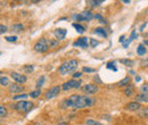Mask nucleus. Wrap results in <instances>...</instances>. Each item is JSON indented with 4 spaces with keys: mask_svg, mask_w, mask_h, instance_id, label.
I'll list each match as a JSON object with an SVG mask.
<instances>
[{
    "mask_svg": "<svg viewBox=\"0 0 148 125\" xmlns=\"http://www.w3.org/2000/svg\"><path fill=\"white\" fill-rule=\"evenodd\" d=\"M12 30L14 31V32H22L23 30H24V25L23 24H19V23H17V24H14V25H12Z\"/></svg>",
    "mask_w": 148,
    "mask_h": 125,
    "instance_id": "obj_19",
    "label": "nucleus"
},
{
    "mask_svg": "<svg viewBox=\"0 0 148 125\" xmlns=\"http://www.w3.org/2000/svg\"><path fill=\"white\" fill-rule=\"evenodd\" d=\"M40 94H41L40 90H36V91H32V92L30 93V97H31V98H33V99H36V98H38Z\"/></svg>",
    "mask_w": 148,
    "mask_h": 125,
    "instance_id": "obj_28",
    "label": "nucleus"
},
{
    "mask_svg": "<svg viewBox=\"0 0 148 125\" xmlns=\"http://www.w3.org/2000/svg\"><path fill=\"white\" fill-rule=\"evenodd\" d=\"M138 116L141 118H148V108H141L138 110Z\"/></svg>",
    "mask_w": 148,
    "mask_h": 125,
    "instance_id": "obj_18",
    "label": "nucleus"
},
{
    "mask_svg": "<svg viewBox=\"0 0 148 125\" xmlns=\"http://www.w3.org/2000/svg\"><path fill=\"white\" fill-rule=\"evenodd\" d=\"M73 27L76 30V32H77V33H83V32H84V27H83L82 25H80V24L73 23Z\"/></svg>",
    "mask_w": 148,
    "mask_h": 125,
    "instance_id": "obj_22",
    "label": "nucleus"
},
{
    "mask_svg": "<svg viewBox=\"0 0 148 125\" xmlns=\"http://www.w3.org/2000/svg\"><path fill=\"white\" fill-rule=\"evenodd\" d=\"M140 65H141V67H148V58H146V59H143L141 60V63H140Z\"/></svg>",
    "mask_w": 148,
    "mask_h": 125,
    "instance_id": "obj_36",
    "label": "nucleus"
},
{
    "mask_svg": "<svg viewBox=\"0 0 148 125\" xmlns=\"http://www.w3.org/2000/svg\"><path fill=\"white\" fill-rule=\"evenodd\" d=\"M57 125H69L67 123H65V122H63V123H59V124H57Z\"/></svg>",
    "mask_w": 148,
    "mask_h": 125,
    "instance_id": "obj_47",
    "label": "nucleus"
},
{
    "mask_svg": "<svg viewBox=\"0 0 148 125\" xmlns=\"http://www.w3.org/2000/svg\"><path fill=\"white\" fill-rule=\"evenodd\" d=\"M88 39L86 38V36H81V38H79L75 42L73 43L74 47H81V48H88Z\"/></svg>",
    "mask_w": 148,
    "mask_h": 125,
    "instance_id": "obj_8",
    "label": "nucleus"
},
{
    "mask_svg": "<svg viewBox=\"0 0 148 125\" xmlns=\"http://www.w3.org/2000/svg\"><path fill=\"white\" fill-rule=\"evenodd\" d=\"M82 75V73H80V72H75L73 74V80H75V79H77V77H80Z\"/></svg>",
    "mask_w": 148,
    "mask_h": 125,
    "instance_id": "obj_42",
    "label": "nucleus"
},
{
    "mask_svg": "<svg viewBox=\"0 0 148 125\" xmlns=\"http://www.w3.org/2000/svg\"><path fill=\"white\" fill-rule=\"evenodd\" d=\"M0 84H1V87H6V85H8V84H9V80H8V77L1 75V77H0Z\"/></svg>",
    "mask_w": 148,
    "mask_h": 125,
    "instance_id": "obj_21",
    "label": "nucleus"
},
{
    "mask_svg": "<svg viewBox=\"0 0 148 125\" xmlns=\"http://www.w3.org/2000/svg\"><path fill=\"white\" fill-rule=\"evenodd\" d=\"M82 72H84V73H93L95 70H93V68H90V67H83V68H82Z\"/></svg>",
    "mask_w": 148,
    "mask_h": 125,
    "instance_id": "obj_38",
    "label": "nucleus"
},
{
    "mask_svg": "<svg viewBox=\"0 0 148 125\" xmlns=\"http://www.w3.org/2000/svg\"><path fill=\"white\" fill-rule=\"evenodd\" d=\"M83 92H86L87 94H93V93H96V92H98V87H97V84H86L83 88Z\"/></svg>",
    "mask_w": 148,
    "mask_h": 125,
    "instance_id": "obj_9",
    "label": "nucleus"
},
{
    "mask_svg": "<svg viewBox=\"0 0 148 125\" xmlns=\"http://www.w3.org/2000/svg\"><path fill=\"white\" fill-rule=\"evenodd\" d=\"M80 85H81V81L70 80V81L65 82V83L62 85V90L69 91V90H71V89H77V88H80Z\"/></svg>",
    "mask_w": 148,
    "mask_h": 125,
    "instance_id": "obj_4",
    "label": "nucleus"
},
{
    "mask_svg": "<svg viewBox=\"0 0 148 125\" xmlns=\"http://www.w3.org/2000/svg\"><path fill=\"white\" fill-rule=\"evenodd\" d=\"M140 89H141V92H143V93H146V94H148V83L143 84Z\"/></svg>",
    "mask_w": 148,
    "mask_h": 125,
    "instance_id": "obj_33",
    "label": "nucleus"
},
{
    "mask_svg": "<svg viewBox=\"0 0 148 125\" xmlns=\"http://www.w3.org/2000/svg\"><path fill=\"white\" fill-rule=\"evenodd\" d=\"M141 107L140 102H137V101H132V102H129L127 105V109L128 110H131V111H136V110H139Z\"/></svg>",
    "mask_w": 148,
    "mask_h": 125,
    "instance_id": "obj_12",
    "label": "nucleus"
},
{
    "mask_svg": "<svg viewBox=\"0 0 148 125\" xmlns=\"http://www.w3.org/2000/svg\"><path fill=\"white\" fill-rule=\"evenodd\" d=\"M93 82H95V83H97V84H101V83H103V81L99 79V76H98V75H96V76L93 77Z\"/></svg>",
    "mask_w": 148,
    "mask_h": 125,
    "instance_id": "obj_37",
    "label": "nucleus"
},
{
    "mask_svg": "<svg viewBox=\"0 0 148 125\" xmlns=\"http://www.w3.org/2000/svg\"><path fill=\"white\" fill-rule=\"evenodd\" d=\"M131 41H132V40H131V39H128V40H125V41H124V42H123V48H128V47H129V44H130V42H131Z\"/></svg>",
    "mask_w": 148,
    "mask_h": 125,
    "instance_id": "obj_39",
    "label": "nucleus"
},
{
    "mask_svg": "<svg viewBox=\"0 0 148 125\" xmlns=\"http://www.w3.org/2000/svg\"><path fill=\"white\" fill-rule=\"evenodd\" d=\"M10 108L17 110L19 113H23V114H27L30 113L32 109H33V104L30 102V101H26V100H22L15 105H10Z\"/></svg>",
    "mask_w": 148,
    "mask_h": 125,
    "instance_id": "obj_2",
    "label": "nucleus"
},
{
    "mask_svg": "<svg viewBox=\"0 0 148 125\" xmlns=\"http://www.w3.org/2000/svg\"><path fill=\"white\" fill-rule=\"evenodd\" d=\"M5 39H6V41H9V42H15V41L17 40V36H6Z\"/></svg>",
    "mask_w": 148,
    "mask_h": 125,
    "instance_id": "obj_32",
    "label": "nucleus"
},
{
    "mask_svg": "<svg viewBox=\"0 0 148 125\" xmlns=\"http://www.w3.org/2000/svg\"><path fill=\"white\" fill-rule=\"evenodd\" d=\"M93 33H96V34H98V36H103V38H107V33H106V31H105L103 27H96V29H95V31H93Z\"/></svg>",
    "mask_w": 148,
    "mask_h": 125,
    "instance_id": "obj_17",
    "label": "nucleus"
},
{
    "mask_svg": "<svg viewBox=\"0 0 148 125\" xmlns=\"http://www.w3.org/2000/svg\"><path fill=\"white\" fill-rule=\"evenodd\" d=\"M95 104H96V99L92 98V97H89V96H79L77 97V100L75 101V105H74L73 108H75V109H82V108L92 107Z\"/></svg>",
    "mask_w": 148,
    "mask_h": 125,
    "instance_id": "obj_1",
    "label": "nucleus"
},
{
    "mask_svg": "<svg viewBox=\"0 0 148 125\" xmlns=\"http://www.w3.org/2000/svg\"><path fill=\"white\" fill-rule=\"evenodd\" d=\"M136 38H137V34H136V32H133V33L131 34V36H130V39L133 40V39H136Z\"/></svg>",
    "mask_w": 148,
    "mask_h": 125,
    "instance_id": "obj_44",
    "label": "nucleus"
},
{
    "mask_svg": "<svg viewBox=\"0 0 148 125\" xmlns=\"http://www.w3.org/2000/svg\"><path fill=\"white\" fill-rule=\"evenodd\" d=\"M133 91H134V89H133V87H131V85H127L125 87V89H124V94L127 96V97H131L132 94H133Z\"/></svg>",
    "mask_w": 148,
    "mask_h": 125,
    "instance_id": "obj_20",
    "label": "nucleus"
},
{
    "mask_svg": "<svg viewBox=\"0 0 148 125\" xmlns=\"http://www.w3.org/2000/svg\"><path fill=\"white\" fill-rule=\"evenodd\" d=\"M87 125H104L97 121H93V120H87Z\"/></svg>",
    "mask_w": 148,
    "mask_h": 125,
    "instance_id": "obj_31",
    "label": "nucleus"
},
{
    "mask_svg": "<svg viewBox=\"0 0 148 125\" xmlns=\"http://www.w3.org/2000/svg\"><path fill=\"white\" fill-rule=\"evenodd\" d=\"M22 91H23V87H21V84L18 83H12L9 85V92H12V93H18Z\"/></svg>",
    "mask_w": 148,
    "mask_h": 125,
    "instance_id": "obj_11",
    "label": "nucleus"
},
{
    "mask_svg": "<svg viewBox=\"0 0 148 125\" xmlns=\"http://www.w3.org/2000/svg\"><path fill=\"white\" fill-rule=\"evenodd\" d=\"M60 89H62V88H60L59 85L50 88V89L46 92V94H45L46 99H53V98H55L56 96H58V93L60 92Z\"/></svg>",
    "mask_w": 148,
    "mask_h": 125,
    "instance_id": "obj_6",
    "label": "nucleus"
},
{
    "mask_svg": "<svg viewBox=\"0 0 148 125\" xmlns=\"http://www.w3.org/2000/svg\"><path fill=\"white\" fill-rule=\"evenodd\" d=\"M10 76L13 77V80L16 82V83H18V84H23V83H25L26 82V76L25 75H23V74H19V73H16V72H12L10 73Z\"/></svg>",
    "mask_w": 148,
    "mask_h": 125,
    "instance_id": "obj_7",
    "label": "nucleus"
},
{
    "mask_svg": "<svg viewBox=\"0 0 148 125\" xmlns=\"http://www.w3.org/2000/svg\"><path fill=\"white\" fill-rule=\"evenodd\" d=\"M124 40H125V36H122L121 38H120V42H122V43H123V42H124Z\"/></svg>",
    "mask_w": 148,
    "mask_h": 125,
    "instance_id": "obj_45",
    "label": "nucleus"
},
{
    "mask_svg": "<svg viewBox=\"0 0 148 125\" xmlns=\"http://www.w3.org/2000/svg\"><path fill=\"white\" fill-rule=\"evenodd\" d=\"M23 68H24V71L26 72V73H32V72L34 71V66H32V65H24Z\"/></svg>",
    "mask_w": 148,
    "mask_h": 125,
    "instance_id": "obj_24",
    "label": "nucleus"
},
{
    "mask_svg": "<svg viewBox=\"0 0 148 125\" xmlns=\"http://www.w3.org/2000/svg\"><path fill=\"white\" fill-rule=\"evenodd\" d=\"M106 67L108 68V70H112V71H117V68H116V66H115V64L113 63V61H110V63H107V65H106Z\"/></svg>",
    "mask_w": 148,
    "mask_h": 125,
    "instance_id": "obj_29",
    "label": "nucleus"
},
{
    "mask_svg": "<svg viewBox=\"0 0 148 125\" xmlns=\"http://www.w3.org/2000/svg\"><path fill=\"white\" fill-rule=\"evenodd\" d=\"M129 82H130V77H124L123 80H121V81L117 83V85H119V87H122V85H123V87H127Z\"/></svg>",
    "mask_w": 148,
    "mask_h": 125,
    "instance_id": "obj_23",
    "label": "nucleus"
},
{
    "mask_svg": "<svg viewBox=\"0 0 148 125\" xmlns=\"http://www.w3.org/2000/svg\"><path fill=\"white\" fill-rule=\"evenodd\" d=\"M48 48H49L48 41H47L46 39H43V38H42V39H40L37 43L34 44L33 50H34V51H37V53H46V51L48 50Z\"/></svg>",
    "mask_w": 148,
    "mask_h": 125,
    "instance_id": "obj_3",
    "label": "nucleus"
},
{
    "mask_svg": "<svg viewBox=\"0 0 148 125\" xmlns=\"http://www.w3.org/2000/svg\"><path fill=\"white\" fill-rule=\"evenodd\" d=\"M123 2H124V3H130V1H129V0H124Z\"/></svg>",
    "mask_w": 148,
    "mask_h": 125,
    "instance_id": "obj_49",
    "label": "nucleus"
},
{
    "mask_svg": "<svg viewBox=\"0 0 148 125\" xmlns=\"http://www.w3.org/2000/svg\"><path fill=\"white\" fill-rule=\"evenodd\" d=\"M144 44H146V46H148V40H145V41H144Z\"/></svg>",
    "mask_w": 148,
    "mask_h": 125,
    "instance_id": "obj_48",
    "label": "nucleus"
},
{
    "mask_svg": "<svg viewBox=\"0 0 148 125\" xmlns=\"http://www.w3.org/2000/svg\"><path fill=\"white\" fill-rule=\"evenodd\" d=\"M7 116V109L3 107V106H0V117L3 118Z\"/></svg>",
    "mask_w": 148,
    "mask_h": 125,
    "instance_id": "obj_27",
    "label": "nucleus"
},
{
    "mask_svg": "<svg viewBox=\"0 0 148 125\" xmlns=\"http://www.w3.org/2000/svg\"><path fill=\"white\" fill-rule=\"evenodd\" d=\"M66 30L65 29H56L55 31H54V34H55L56 39L57 40H64L65 39V36H66Z\"/></svg>",
    "mask_w": 148,
    "mask_h": 125,
    "instance_id": "obj_10",
    "label": "nucleus"
},
{
    "mask_svg": "<svg viewBox=\"0 0 148 125\" xmlns=\"http://www.w3.org/2000/svg\"><path fill=\"white\" fill-rule=\"evenodd\" d=\"M147 36H148V33H147Z\"/></svg>",
    "mask_w": 148,
    "mask_h": 125,
    "instance_id": "obj_50",
    "label": "nucleus"
},
{
    "mask_svg": "<svg viewBox=\"0 0 148 125\" xmlns=\"http://www.w3.org/2000/svg\"><path fill=\"white\" fill-rule=\"evenodd\" d=\"M89 41H90V46H91L92 48H96V47L99 44V42H98L97 40H95V39H90Z\"/></svg>",
    "mask_w": 148,
    "mask_h": 125,
    "instance_id": "obj_35",
    "label": "nucleus"
},
{
    "mask_svg": "<svg viewBox=\"0 0 148 125\" xmlns=\"http://www.w3.org/2000/svg\"><path fill=\"white\" fill-rule=\"evenodd\" d=\"M95 18H96V19H99V20H101V22H104V20H103V17H101V15H95Z\"/></svg>",
    "mask_w": 148,
    "mask_h": 125,
    "instance_id": "obj_43",
    "label": "nucleus"
},
{
    "mask_svg": "<svg viewBox=\"0 0 148 125\" xmlns=\"http://www.w3.org/2000/svg\"><path fill=\"white\" fill-rule=\"evenodd\" d=\"M58 43H59V41H56V40H50V47H56Z\"/></svg>",
    "mask_w": 148,
    "mask_h": 125,
    "instance_id": "obj_41",
    "label": "nucleus"
},
{
    "mask_svg": "<svg viewBox=\"0 0 148 125\" xmlns=\"http://www.w3.org/2000/svg\"><path fill=\"white\" fill-rule=\"evenodd\" d=\"M146 53H147V49H146L145 44H139L137 47V55L138 56H144Z\"/></svg>",
    "mask_w": 148,
    "mask_h": 125,
    "instance_id": "obj_16",
    "label": "nucleus"
},
{
    "mask_svg": "<svg viewBox=\"0 0 148 125\" xmlns=\"http://www.w3.org/2000/svg\"><path fill=\"white\" fill-rule=\"evenodd\" d=\"M58 73L62 74V75H65V74L69 73V61H65V63H63V64L59 66Z\"/></svg>",
    "mask_w": 148,
    "mask_h": 125,
    "instance_id": "obj_14",
    "label": "nucleus"
},
{
    "mask_svg": "<svg viewBox=\"0 0 148 125\" xmlns=\"http://www.w3.org/2000/svg\"><path fill=\"white\" fill-rule=\"evenodd\" d=\"M73 19L75 20H77V22H83V20H91L95 16L92 15V13H90V12H82L81 14H77V15H73L72 16Z\"/></svg>",
    "mask_w": 148,
    "mask_h": 125,
    "instance_id": "obj_5",
    "label": "nucleus"
},
{
    "mask_svg": "<svg viewBox=\"0 0 148 125\" xmlns=\"http://www.w3.org/2000/svg\"><path fill=\"white\" fill-rule=\"evenodd\" d=\"M45 80H46V77H45V76H41V77L38 80V82H37V88H38V89H39L40 87H42V85H43Z\"/></svg>",
    "mask_w": 148,
    "mask_h": 125,
    "instance_id": "obj_30",
    "label": "nucleus"
},
{
    "mask_svg": "<svg viewBox=\"0 0 148 125\" xmlns=\"http://www.w3.org/2000/svg\"><path fill=\"white\" fill-rule=\"evenodd\" d=\"M29 96H30V94L23 93V94H18V96H14L13 98H14V100H17V99H22V100H24V99H26Z\"/></svg>",
    "mask_w": 148,
    "mask_h": 125,
    "instance_id": "obj_26",
    "label": "nucleus"
},
{
    "mask_svg": "<svg viewBox=\"0 0 148 125\" xmlns=\"http://www.w3.org/2000/svg\"><path fill=\"white\" fill-rule=\"evenodd\" d=\"M104 1H95V0H90V1H88V3H91V6H93V7H96V6H99L100 3H103Z\"/></svg>",
    "mask_w": 148,
    "mask_h": 125,
    "instance_id": "obj_34",
    "label": "nucleus"
},
{
    "mask_svg": "<svg viewBox=\"0 0 148 125\" xmlns=\"http://www.w3.org/2000/svg\"><path fill=\"white\" fill-rule=\"evenodd\" d=\"M6 31H7V26H5L3 24H1V25H0V33H2V34H3Z\"/></svg>",
    "mask_w": 148,
    "mask_h": 125,
    "instance_id": "obj_40",
    "label": "nucleus"
},
{
    "mask_svg": "<svg viewBox=\"0 0 148 125\" xmlns=\"http://www.w3.org/2000/svg\"><path fill=\"white\" fill-rule=\"evenodd\" d=\"M77 66H79V61L76 59H72L69 61V73H72L75 70H77Z\"/></svg>",
    "mask_w": 148,
    "mask_h": 125,
    "instance_id": "obj_13",
    "label": "nucleus"
},
{
    "mask_svg": "<svg viewBox=\"0 0 148 125\" xmlns=\"http://www.w3.org/2000/svg\"><path fill=\"white\" fill-rule=\"evenodd\" d=\"M140 81V76H136V82H139Z\"/></svg>",
    "mask_w": 148,
    "mask_h": 125,
    "instance_id": "obj_46",
    "label": "nucleus"
},
{
    "mask_svg": "<svg viewBox=\"0 0 148 125\" xmlns=\"http://www.w3.org/2000/svg\"><path fill=\"white\" fill-rule=\"evenodd\" d=\"M120 61L123 65H127V66H132L133 65V60H131V59H121Z\"/></svg>",
    "mask_w": 148,
    "mask_h": 125,
    "instance_id": "obj_25",
    "label": "nucleus"
},
{
    "mask_svg": "<svg viewBox=\"0 0 148 125\" xmlns=\"http://www.w3.org/2000/svg\"><path fill=\"white\" fill-rule=\"evenodd\" d=\"M137 102H148V94L146 93H141V94H137L134 97Z\"/></svg>",
    "mask_w": 148,
    "mask_h": 125,
    "instance_id": "obj_15",
    "label": "nucleus"
}]
</instances>
